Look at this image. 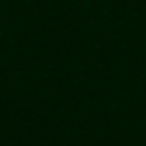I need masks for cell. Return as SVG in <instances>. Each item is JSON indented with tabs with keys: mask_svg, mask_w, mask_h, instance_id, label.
<instances>
[]
</instances>
